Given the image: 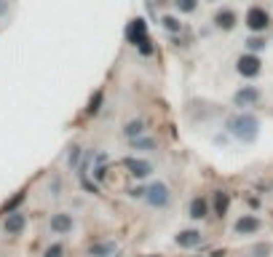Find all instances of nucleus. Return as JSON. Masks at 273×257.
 Listing matches in <instances>:
<instances>
[{
	"label": "nucleus",
	"instance_id": "0eeeda50",
	"mask_svg": "<svg viewBox=\"0 0 273 257\" xmlns=\"http://www.w3.org/2000/svg\"><path fill=\"white\" fill-rule=\"evenodd\" d=\"M145 196H148V204H153V206L169 204V190H166V185H161V182L150 185V188L145 190Z\"/></svg>",
	"mask_w": 273,
	"mask_h": 257
},
{
	"label": "nucleus",
	"instance_id": "6ab92c4d",
	"mask_svg": "<svg viewBox=\"0 0 273 257\" xmlns=\"http://www.w3.org/2000/svg\"><path fill=\"white\" fill-rule=\"evenodd\" d=\"M263 46H265V40H263V38H249V40H246V49H249V54L260 51Z\"/></svg>",
	"mask_w": 273,
	"mask_h": 257
},
{
	"label": "nucleus",
	"instance_id": "20e7f679",
	"mask_svg": "<svg viewBox=\"0 0 273 257\" xmlns=\"http://www.w3.org/2000/svg\"><path fill=\"white\" fill-rule=\"evenodd\" d=\"M126 40L132 43V46L145 43V40H148V22H145V19L129 22V27H126Z\"/></svg>",
	"mask_w": 273,
	"mask_h": 257
},
{
	"label": "nucleus",
	"instance_id": "9b49d317",
	"mask_svg": "<svg viewBox=\"0 0 273 257\" xmlns=\"http://www.w3.org/2000/svg\"><path fill=\"white\" fill-rule=\"evenodd\" d=\"M51 230H56V233L73 230V217H70V215H54L51 217Z\"/></svg>",
	"mask_w": 273,
	"mask_h": 257
},
{
	"label": "nucleus",
	"instance_id": "4be33fe9",
	"mask_svg": "<svg viewBox=\"0 0 273 257\" xmlns=\"http://www.w3.org/2000/svg\"><path fill=\"white\" fill-rule=\"evenodd\" d=\"M22 201H25V193H16L14 198H11V201L6 204V212H11V209H14L16 204H22Z\"/></svg>",
	"mask_w": 273,
	"mask_h": 257
},
{
	"label": "nucleus",
	"instance_id": "2eb2a0df",
	"mask_svg": "<svg viewBox=\"0 0 273 257\" xmlns=\"http://www.w3.org/2000/svg\"><path fill=\"white\" fill-rule=\"evenodd\" d=\"M177 11H182V14H193V11L198 8V0H174Z\"/></svg>",
	"mask_w": 273,
	"mask_h": 257
},
{
	"label": "nucleus",
	"instance_id": "b1692460",
	"mask_svg": "<svg viewBox=\"0 0 273 257\" xmlns=\"http://www.w3.org/2000/svg\"><path fill=\"white\" fill-rule=\"evenodd\" d=\"M137 147H156V142L153 139H142V142H137Z\"/></svg>",
	"mask_w": 273,
	"mask_h": 257
},
{
	"label": "nucleus",
	"instance_id": "39448f33",
	"mask_svg": "<svg viewBox=\"0 0 273 257\" xmlns=\"http://www.w3.org/2000/svg\"><path fill=\"white\" fill-rule=\"evenodd\" d=\"M236 25H239V16H236L233 8H220L217 14H215V27H217V30L230 32Z\"/></svg>",
	"mask_w": 273,
	"mask_h": 257
},
{
	"label": "nucleus",
	"instance_id": "dca6fc26",
	"mask_svg": "<svg viewBox=\"0 0 273 257\" xmlns=\"http://www.w3.org/2000/svg\"><path fill=\"white\" fill-rule=\"evenodd\" d=\"M161 22H163V30H166V32H180V30H182L180 19H174V16H163Z\"/></svg>",
	"mask_w": 273,
	"mask_h": 257
},
{
	"label": "nucleus",
	"instance_id": "412c9836",
	"mask_svg": "<svg viewBox=\"0 0 273 257\" xmlns=\"http://www.w3.org/2000/svg\"><path fill=\"white\" fill-rule=\"evenodd\" d=\"M139 132H142V123H139V121H134V123L126 126V134H129V137H137Z\"/></svg>",
	"mask_w": 273,
	"mask_h": 257
},
{
	"label": "nucleus",
	"instance_id": "f257e3e1",
	"mask_svg": "<svg viewBox=\"0 0 273 257\" xmlns=\"http://www.w3.org/2000/svg\"><path fill=\"white\" fill-rule=\"evenodd\" d=\"M228 128L244 139V142H252V139L257 137V121L252 118V115H233V118L228 121Z\"/></svg>",
	"mask_w": 273,
	"mask_h": 257
},
{
	"label": "nucleus",
	"instance_id": "423d86ee",
	"mask_svg": "<svg viewBox=\"0 0 273 257\" xmlns=\"http://www.w3.org/2000/svg\"><path fill=\"white\" fill-rule=\"evenodd\" d=\"M123 166H126V172L132 174V177H137V180H145L148 174L153 172V166L148 161H139V158H123Z\"/></svg>",
	"mask_w": 273,
	"mask_h": 257
},
{
	"label": "nucleus",
	"instance_id": "f3484780",
	"mask_svg": "<svg viewBox=\"0 0 273 257\" xmlns=\"http://www.w3.org/2000/svg\"><path fill=\"white\" fill-rule=\"evenodd\" d=\"M113 252V244H99V247L91 249V257H108Z\"/></svg>",
	"mask_w": 273,
	"mask_h": 257
},
{
	"label": "nucleus",
	"instance_id": "a211bd4d",
	"mask_svg": "<svg viewBox=\"0 0 273 257\" xmlns=\"http://www.w3.org/2000/svg\"><path fill=\"white\" fill-rule=\"evenodd\" d=\"M102 99H104V94H102V91H97V94H94V97H91V102H89V115H94V113H97V110H99V104H102Z\"/></svg>",
	"mask_w": 273,
	"mask_h": 257
},
{
	"label": "nucleus",
	"instance_id": "aec40b11",
	"mask_svg": "<svg viewBox=\"0 0 273 257\" xmlns=\"http://www.w3.org/2000/svg\"><path fill=\"white\" fill-rule=\"evenodd\" d=\"M62 254H65V247H62V244H54V247L46 249L43 257H62Z\"/></svg>",
	"mask_w": 273,
	"mask_h": 257
},
{
	"label": "nucleus",
	"instance_id": "7ed1b4c3",
	"mask_svg": "<svg viewBox=\"0 0 273 257\" xmlns=\"http://www.w3.org/2000/svg\"><path fill=\"white\" fill-rule=\"evenodd\" d=\"M236 70H239V75H244V78H257L260 70H263V62H260V56H255V54H244V56H239V62H236Z\"/></svg>",
	"mask_w": 273,
	"mask_h": 257
},
{
	"label": "nucleus",
	"instance_id": "5701e85b",
	"mask_svg": "<svg viewBox=\"0 0 273 257\" xmlns=\"http://www.w3.org/2000/svg\"><path fill=\"white\" fill-rule=\"evenodd\" d=\"M139 51H142V54H145V56H150V54H153V40L148 38L145 43H139Z\"/></svg>",
	"mask_w": 273,
	"mask_h": 257
},
{
	"label": "nucleus",
	"instance_id": "f03ea898",
	"mask_svg": "<svg viewBox=\"0 0 273 257\" xmlns=\"http://www.w3.org/2000/svg\"><path fill=\"white\" fill-rule=\"evenodd\" d=\"M268 25H270V16L263 6H249L246 8V27L252 32H263V30H268Z\"/></svg>",
	"mask_w": 273,
	"mask_h": 257
},
{
	"label": "nucleus",
	"instance_id": "1a4fd4ad",
	"mask_svg": "<svg viewBox=\"0 0 273 257\" xmlns=\"http://www.w3.org/2000/svg\"><path fill=\"white\" fill-rule=\"evenodd\" d=\"M260 99V91L255 89V86H246V89H241V91H236L233 94V102L239 104V108H246V104H255Z\"/></svg>",
	"mask_w": 273,
	"mask_h": 257
},
{
	"label": "nucleus",
	"instance_id": "6e6552de",
	"mask_svg": "<svg viewBox=\"0 0 273 257\" xmlns=\"http://www.w3.org/2000/svg\"><path fill=\"white\" fill-rule=\"evenodd\" d=\"M233 230L239 233V236H246V233H257V230H260V220H257L255 215H244V217L236 220Z\"/></svg>",
	"mask_w": 273,
	"mask_h": 257
},
{
	"label": "nucleus",
	"instance_id": "f8f14e48",
	"mask_svg": "<svg viewBox=\"0 0 273 257\" xmlns=\"http://www.w3.org/2000/svg\"><path fill=\"white\" fill-rule=\"evenodd\" d=\"M180 247H196V244L201 241V233L198 230H182V233H177V239H174Z\"/></svg>",
	"mask_w": 273,
	"mask_h": 257
},
{
	"label": "nucleus",
	"instance_id": "4468645a",
	"mask_svg": "<svg viewBox=\"0 0 273 257\" xmlns=\"http://www.w3.org/2000/svg\"><path fill=\"white\" fill-rule=\"evenodd\" d=\"M22 228H25V215L14 212V215L6 220V230H8V233H19Z\"/></svg>",
	"mask_w": 273,
	"mask_h": 257
},
{
	"label": "nucleus",
	"instance_id": "ddd939ff",
	"mask_svg": "<svg viewBox=\"0 0 273 257\" xmlns=\"http://www.w3.org/2000/svg\"><path fill=\"white\" fill-rule=\"evenodd\" d=\"M228 204H230V196L225 190H217L215 193V212L217 217H225V212H228Z\"/></svg>",
	"mask_w": 273,
	"mask_h": 257
},
{
	"label": "nucleus",
	"instance_id": "9d476101",
	"mask_svg": "<svg viewBox=\"0 0 273 257\" xmlns=\"http://www.w3.org/2000/svg\"><path fill=\"white\" fill-rule=\"evenodd\" d=\"M187 212H191V217H196V220H204L206 217V212H209V204H206V198H193L191 201V206H187Z\"/></svg>",
	"mask_w": 273,
	"mask_h": 257
},
{
	"label": "nucleus",
	"instance_id": "393cba45",
	"mask_svg": "<svg viewBox=\"0 0 273 257\" xmlns=\"http://www.w3.org/2000/svg\"><path fill=\"white\" fill-rule=\"evenodd\" d=\"M268 252H270V247H268V244H263V247H260V249H257V254H260V257H265Z\"/></svg>",
	"mask_w": 273,
	"mask_h": 257
}]
</instances>
